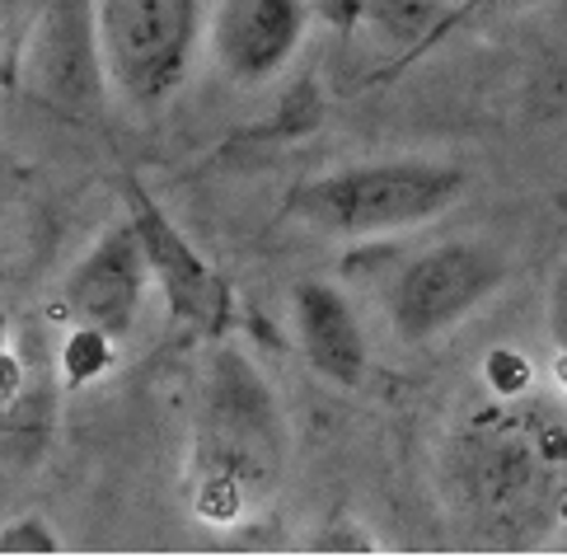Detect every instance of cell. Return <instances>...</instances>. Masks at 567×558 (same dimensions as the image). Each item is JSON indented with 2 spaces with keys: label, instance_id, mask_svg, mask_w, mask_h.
Here are the masks:
<instances>
[{
  "label": "cell",
  "instance_id": "obj_1",
  "mask_svg": "<svg viewBox=\"0 0 567 558\" xmlns=\"http://www.w3.org/2000/svg\"><path fill=\"white\" fill-rule=\"evenodd\" d=\"M287 469V417L268 381L235 348L212 352L193 413V516L239 526L277 497Z\"/></svg>",
  "mask_w": 567,
  "mask_h": 558
},
{
  "label": "cell",
  "instance_id": "obj_2",
  "mask_svg": "<svg viewBox=\"0 0 567 558\" xmlns=\"http://www.w3.org/2000/svg\"><path fill=\"white\" fill-rule=\"evenodd\" d=\"M470 174L445 159H367V165H342L319 178H306L287 211L319 235L333 239H367V235H394L422 221H436L451 211Z\"/></svg>",
  "mask_w": 567,
  "mask_h": 558
},
{
  "label": "cell",
  "instance_id": "obj_3",
  "mask_svg": "<svg viewBox=\"0 0 567 558\" xmlns=\"http://www.w3.org/2000/svg\"><path fill=\"white\" fill-rule=\"evenodd\" d=\"M207 0H94V52L127 108L155 113L184 90Z\"/></svg>",
  "mask_w": 567,
  "mask_h": 558
},
{
  "label": "cell",
  "instance_id": "obj_4",
  "mask_svg": "<svg viewBox=\"0 0 567 558\" xmlns=\"http://www.w3.org/2000/svg\"><path fill=\"white\" fill-rule=\"evenodd\" d=\"M502 277L506 258L478 239H445L422 249L390 287V329L403 343H427L470 319L502 287Z\"/></svg>",
  "mask_w": 567,
  "mask_h": 558
},
{
  "label": "cell",
  "instance_id": "obj_5",
  "mask_svg": "<svg viewBox=\"0 0 567 558\" xmlns=\"http://www.w3.org/2000/svg\"><path fill=\"white\" fill-rule=\"evenodd\" d=\"M151 287V264L141 254L132 226H113L99 245L80 258L62 282V314L75 329L109 333L113 343L136 329L141 306H146Z\"/></svg>",
  "mask_w": 567,
  "mask_h": 558
},
{
  "label": "cell",
  "instance_id": "obj_6",
  "mask_svg": "<svg viewBox=\"0 0 567 558\" xmlns=\"http://www.w3.org/2000/svg\"><path fill=\"white\" fill-rule=\"evenodd\" d=\"M310 33V0H220L212 14L216 66L235 85H268Z\"/></svg>",
  "mask_w": 567,
  "mask_h": 558
},
{
  "label": "cell",
  "instance_id": "obj_7",
  "mask_svg": "<svg viewBox=\"0 0 567 558\" xmlns=\"http://www.w3.org/2000/svg\"><path fill=\"white\" fill-rule=\"evenodd\" d=\"M127 226L136 235L141 254H146L151 282H159L169 310L178 319H188V324L216 329L220 319H226V287H220L212 264L188 245L184 230L169 221L165 207H159L141 184L127 188Z\"/></svg>",
  "mask_w": 567,
  "mask_h": 558
},
{
  "label": "cell",
  "instance_id": "obj_8",
  "mask_svg": "<svg viewBox=\"0 0 567 558\" xmlns=\"http://www.w3.org/2000/svg\"><path fill=\"white\" fill-rule=\"evenodd\" d=\"M291 319H296L300 352H306V362L323 375V381H333L342 390L367 381V366H371L367 329H361L357 306L333 282H315V277L296 282L291 287Z\"/></svg>",
  "mask_w": 567,
  "mask_h": 558
},
{
  "label": "cell",
  "instance_id": "obj_9",
  "mask_svg": "<svg viewBox=\"0 0 567 558\" xmlns=\"http://www.w3.org/2000/svg\"><path fill=\"white\" fill-rule=\"evenodd\" d=\"M451 0H367V14L390 33V43H422L432 29H441Z\"/></svg>",
  "mask_w": 567,
  "mask_h": 558
},
{
  "label": "cell",
  "instance_id": "obj_10",
  "mask_svg": "<svg viewBox=\"0 0 567 558\" xmlns=\"http://www.w3.org/2000/svg\"><path fill=\"white\" fill-rule=\"evenodd\" d=\"M483 381H488V390L502 399H520L535 385V362L520 348H493L483 356Z\"/></svg>",
  "mask_w": 567,
  "mask_h": 558
},
{
  "label": "cell",
  "instance_id": "obj_11",
  "mask_svg": "<svg viewBox=\"0 0 567 558\" xmlns=\"http://www.w3.org/2000/svg\"><path fill=\"white\" fill-rule=\"evenodd\" d=\"M109 356H113V338L109 333H94V329H75L71 333V343H66V375H71V385H85L94 381L99 371L109 366Z\"/></svg>",
  "mask_w": 567,
  "mask_h": 558
},
{
  "label": "cell",
  "instance_id": "obj_12",
  "mask_svg": "<svg viewBox=\"0 0 567 558\" xmlns=\"http://www.w3.org/2000/svg\"><path fill=\"white\" fill-rule=\"evenodd\" d=\"M0 554H62V535L43 516H19V521L0 526Z\"/></svg>",
  "mask_w": 567,
  "mask_h": 558
},
{
  "label": "cell",
  "instance_id": "obj_13",
  "mask_svg": "<svg viewBox=\"0 0 567 558\" xmlns=\"http://www.w3.org/2000/svg\"><path fill=\"white\" fill-rule=\"evenodd\" d=\"M544 324H549L554 348H567V258L558 264L554 282H549V310H544Z\"/></svg>",
  "mask_w": 567,
  "mask_h": 558
},
{
  "label": "cell",
  "instance_id": "obj_14",
  "mask_svg": "<svg viewBox=\"0 0 567 558\" xmlns=\"http://www.w3.org/2000/svg\"><path fill=\"white\" fill-rule=\"evenodd\" d=\"M549 375H554V385L567 394V348H554V366H549Z\"/></svg>",
  "mask_w": 567,
  "mask_h": 558
},
{
  "label": "cell",
  "instance_id": "obj_15",
  "mask_svg": "<svg viewBox=\"0 0 567 558\" xmlns=\"http://www.w3.org/2000/svg\"><path fill=\"white\" fill-rule=\"evenodd\" d=\"M455 6H488V0H455Z\"/></svg>",
  "mask_w": 567,
  "mask_h": 558
}]
</instances>
